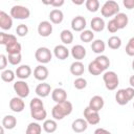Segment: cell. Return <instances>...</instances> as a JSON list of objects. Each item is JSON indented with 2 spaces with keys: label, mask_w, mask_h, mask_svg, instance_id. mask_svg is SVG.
I'll list each match as a JSON object with an SVG mask.
<instances>
[{
  "label": "cell",
  "mask_w": 134,
  "mask_h": 134,
  "mask_svg": "<svg viewBox=\"0 0 134 134\" xmlns=\"http://www.w3.org/2000/svg\"><path fill=\"white\" fill-rule=\"evenodd\" d=\"M72 104L69 100H65L59 104H55V106L51 110V115L53 119L55 120H62L65 116L71 114L72 112Z\"/></svg>",
  "instance_id": "cell-1"
},
{
  "label": "cell",
  "mask_w": 134,
  "mask_h": 134,
  "mask_svg": "<svg viewBox=\"0 0 134 134\" xmlns=\"http://www.w3.org/2000/svg\"><path fill=\"white\" fill-rule=\"evenodd\" d=\"M119 13V5L116 1H113V0H109V1H106L102 8H100V14L103 17H106V18H109V17H112V16H116L117 14Z\"/></svg>",
  "instance_id": "cell-2"
},
{
  "label": "cell",
  "mask_w": 134,
  "mask_h": 134,
  "mask_svg": "<svg viewBox=\"0 0 134 134\" xmlns=\"http://www.w3.org/2000/svg\"><path fill=\"white\" fill-rule=\"evenodd\" d=\"M103 80L105 83V86L108 90H115L119 84V80L117 74L114 71H106L103 75Z\"/></svg>",
  "instance_id": "cell-3"
},
{
  "label": "cell",
  "mask_w": 134,
  "mask_h": 134,
  "mask_svg": "<svg viewBox=\"0 0 134 134\" xmlns=\"http://www.w3.org/2000/svg\"><path fill=\"white\" fill-rule=\"evenodd\" d=\"M9 15L14 19L24 20V19L29 18L30 10H29V8H27L26 6H23V5H14L10 8V14Z\"/></svg>",
  "instance_id": "cell-4"
},
{
  "label": "cell",
  "mask_w": 134,
  "mask_h": 134,
  "mask_svg": "<svg viewBox=\"0 0 134 134\" xmlns=\"http://www.w3.org/2000/svg\"><path fill=\"white\" fill-rule=\"evenodd\" d=\"M35 58L39 63H41V65H44L51 61L52 54L47 47H39L35 52Z\"/></svg>",
  "instance_id": "cell-5"
},
{
  "label": "cell",
  "mask_w": 134,
  "mask_h": 134,
  "mask_svg": "<svg viewBox=\"0 0 134 134\" xmlns=\"http://www.w3.org/2000/svg\"><path fill=\"white\" fill-rule=\"evenodd\" d=\"M14 90L17 93V96L21 97V98H25L29 95V86L25 81H17L14 84Z\"/></svg>",
  "instance_id": "cell-6"
},
{
  "label": "cell",
  "mask_w": 134,
  "mask_h": 134,
  "mask_svg": "<svg viewBox=\"0 0 134 134\" xmlns=\"http://www.w3.org/2000/svg\"><path fill=\"white\" fill-rule=\"evenodd\" d=\"M84 117L89 125H97L100 121L99 113L97 111L90 109L89 107H86L84 109Z\"/></svg>",
  "instance_id": "cell-7"
},
{
  "label": "cell",
  "mask_w": 134,
  "mask_h": 134,
  "mask_svg": "<svg viewBox=\"0 0 134 134\" xmlns=\"http://www.w3.org/2000/svg\"><path fill=\"white\" fill-rule=\"evenodd\" d=\"M25 108V103L23 100V98L19 97V96H15L9 100V109L13 112L19 113L22 112Z\"/></svg>",
  "instance_id": "cell-8"
},
{
  "label": "cell",
  "mask_w": 134,
  "mask_h": 134,
  "mask_svg": "<svg viewBox=\"0 0 134 134\" xmlns=\"http://www.w3.org/2000/svg\"><path fill=\"white\" fill-rule=\"evenodd\" d=\"M87 25V21L82 16H76L71 20V28L74 31H83Z\"/></svg>",
  "instance_id": "cell-9"
},
{
  "label": "cell",
  "mask_w": 134,
  "mask_h": 134,
  "mask_svg": "<svg viewBox=\"0 0 134 134\" xmlns=\"http://www.w3.org/2000/svg\"><path fill=\"white\" fill-rule=\"evenodd\" d=\"M52 32V25L51 22L49 21H42L40 22V24L38 25V34L41 37H49Z\"/></svg>",
  "instance_id": "cell-10"
},
{
  "label": "cell",
  "mask_w": 134,
  "mask_h": 134,
  "mask_svg": "<svg viewBox=\"0 0 134 134\" xmlns=\"http://www.w3.org/2000/svg\"><path fill=\"white\" fill-rule=\"evenodd\" d=\"M13 26V18L10 15L6 14L5 12H0V27L3 30H8Z\"/></svg>",
  "instance_id": "cell-11"
},
{
  "label": "cell",
  "mask_w": 134,
  "mask_h": 134,
  "mask_svg": "<svg viewBox=\"0 0 134 134\" xmlns=\"http://www.w3.org/2000/svg\"><path fill=\"white\" fill-rule=\"evenodd\" d=\"M88 128V122L85 118H76L71 124V129L75 133H83Z\"/></svg>",
  "instance_id": "cell-12"
},
{
  "label": "cell",
  "mask_w": 134,
  "mask_h": 134,
  "mask_svg": "<svg viewBox=\"0 0 134 134\" xmlns=\"http://www.w3.org/2000/svg\"><path fill=\"white\" fill-rule=\"evenodd\" d=\"M48 69L44 66V65H38L35 70H34V76L36 80L40 81V82H44L47 77H48Z\"/></svg>",
  "instance_id": "cell-13"
},
{
  "label": "cell",
  "mask_w": 134,
  "mask_h": 134,
  "mask_svg": "<svg viewBox=\"0 0 134 134\" xmlns=\"http://www.w3.org/2000/svg\"><path fill=\"white\" fill-rule=\"evenodd\" d=\"M51 98L55 104L67 100V92L63 88H55L51 92Z\"/></svg>",
  "instance_id": "cell-14"
},
{
  "label": "cell",
  "mask_w": 134,
  "mask_h": 134,
  "mask_svg": "<svg viewBox=\"0 0 134 134\" xmlns=\"http://www.w3.org/2000/svg\"><path fill=\"white\" fill-rule=\"evenodd\" d=\"M104 105H105L104 98H103L102 96H99V95H94V96H92V97H91V99H90V102H89L88 107H89L90 109H92V110H94V111H97V112H98L99 110H102V109H103Z\"/></svg>",
  "instance_id": "cell-15"
},
{
  "label": "cell",
  "mask_w": 134,
  "mask_h": 134,
  "mask_svg": "<svg viewBox=\"0 0 134 134\" xmlns=\"http://www.w3.org/2000/svg\"><path fill=\"white\" fill-rule=\"evenodd\" d=\"M31 74V68L28 65H20L16 69V75L20 80H26Z\"/></svg>",
  "instance_id": "cell-16"
},
{
  "label": "cell",
  "mask_w": 134,
  "mask_h": 134,
  "mask_svg": "<svg viewBox=\"0 0 134 134\" xmlns=\"http://www.w3.org/2000/svg\"><path fill=\"white\" fill-rule=\"evenodd\" d=\"M50 92H51V87L49 84L45 82H42L36 87V94L39 97H46L50 94Z\"/></svg>",
  "instance_id": "cell-17"
},
{
  "label": "cell",
  "mask_w": 134,
  "mask_h": 134,
  "mask_svg": "<svg viewBox=\"0 0 134 134\" xmlns=\"http://www.w3.org/2000/svg\"><path fill=\"white\" fill-rule=\"evenodd\" d=\"M71 55L76 61H81L86 57V48L84 46L80 45V44L74 45L71 48Z\"/></svg>",
  "instance_id": "cell-18"
},
{
  "label": "cell",
  "mask_w": 134,
  "mask_h": 134,
  "mask_svg": "<svg viewBox=\"0 0 134 134\" xmlns=\"http://www.w3.org/2000/svg\"><path fill=\"white\" fill-rule=\"evenodd\" d=\"M53 54L59 60H66L69 55V50L65 45H57L53 49Z\"/></svg>",
  "instance_id": "cell-19"
},
{
  "label": "cell",
  "mask_w": 134,
  "mask_h": 134,
  "mask_svg": "<svg viewBox=\"0 0 134 134\" xmlns=\"http://www.w3.org/2000/svg\"><path fill=\"white\" fill-rule=\"evenodd\" d=\"M105 21L103 18L100 17H94L92 18L91 22H90V27L93 31H96V32H99V31H103L104 28H105Z\"/></svg>",
  "instance_id": "cell-20"
},
{
  "label": "cell",
  "mask_w": 134,
  "mask_h": 134,
  "mask_svg": "<svg viewBox=\"0 0 134 134\" xmlns=\"http://www.w3.org/2000/svg\"><path fill=\"white\" fill-rule=\"evenodd\" d=\"M49 20L53 24H60L64 20V14L61 9L54 8L49 13Z\"/></svg>",
  "instance_id": "cell-21"
},
{
  "label": "cell",
  "mask_w": 134,
  "mask_h": 134,
  "mask_svg": "<svg viewBox=\"0 0 134 134\" xmlns=\"http://www.w3.org/2000/svg\"><path fill=\"white\" fill-rule=\"evenodd\" d=\"M84 71H85V67L81 61H74L70 65V72L73 75H76L80 77V75H82L84 73Z\"/></svg>",
  "instance_id": "cell-22"
},
{
  "label": "cell",
  "mask_w": 134,
  "mask_h": 134,
  "mask_svg": "<svg viewBox=\"0 0 134 134\" xmlns=\"http://www.w3.org/2000/svg\"><path fill=\"white\" fill-rule=\"evenodd\" d=\"M17 126V118L13 115H5L2 119V127L7 130H12Z\"/></svg>",
  "instance_id": "cell-23"
},
{
  "label": "cell",
  "mask_w": 134,
  "mask_h": 134,
  "mask_svg": "<svg viewBox=\"0 0 134 134\" xmlns=\"http://www.w3.org/2000/svg\"><path fill=\"white\" fill-rule=\"evenodd\" d=\"M15 42H18L17 41V38L16 36L14 35H10V34H5V32H0V44L2 45H9V44H13Z\"/></svg>",
  "instance_id": "cell-24"
},
{
  "label": "cell",
  "mask_w": 134,
  "mask_h": 134,
  "mask_svg": "<svg viewBox=\"0 0 134 134\" xmlns=\"http://www.w3.org/2000/svg\"><path fill=\"white\" fill-rule=\"evenodd\" d=\"M105 48H106V44H105V42H104L103 40H100V39H97V40L93 41L92 44H91V49H92V51H93L94 53H97V54L103 53V52L105 51Z\"/></svg>",
  "instance_id": "cell-25"
},
{
  "label": "cell",
  "mask_w": 134,
  "mask_h": 134,
  "mask_svg": "<svg viewBox=\"0 0 134 134\" xmlns=\"http://www.w3.org/2000/svg\"><path fill=\"white\" fill-rule=\"evenodd\" d=\"M58 129V124L55 119H45L43 122V130L46 133H53Z\"/></svg>",
  "instance_id": "cell-26"
},
{
  "label": "cell",
  "mask_w": 134,
  "mask_h": 134,
  "mask_svg": "<svg viewBox=\"0 0 134 134\" xmlns=\"http://www.w3.org/2000/svg\"><path fill=\"white\" fill-rule=\"evenodd\" d=\"M114 20L116 21V23H117L119 29L125 28V27L128 25V22H129L128 16H127L125 13H118L116 16H114Z\"/></svg>",
  "instance_id": "cell-27"
},
{
  "label": "cell",
  "mask_w": 134,
  "mask_h": 134,
  "mask_svg": "<svg viewBox=\"0 0 134 134\" xmlns=\"http://www.w3.org/2000/svg\"><path fill=\"white\" fill-rule=\"evenodd\" d=\"M30 115L34 119L38 120V121H42L46 119L47 116V112L44 108L42 109H35V110H30Z\"/></svg>",
  "instance_id": "cell-28"
},
{
  "label": "cell",
  "mask_w": 134,
  "mask_h": 134,
  "mask_svg": "<svg viewBox=\"0 0 134 134\" xmlns=\"http://www.w3.org/2000/svg\"><path fill=\"white\" fill-rule=\"evenodd\" d=\"M88 71H89V73L92 74V75H99L100 73L104 72L103 68L98 65V63H97L95 60L89 63V65H88Z\"/></svg>",
  "instance_id": "cell-29"
},
{
  "label": "cell",
  "mask_w": 134,
  "mask_h": 134,
  "mask_svg": "<svg viewBox=\"0 0 134 134\" xmlns=\"http://www.w3.org/2000/svg\"><path fill=\"white\" fill-rule=\"evenodd\" d=\"M60 39L63 42V44L68 45V44H71L73 42V35H72V32L70 30L64 29L60 34Z\"/></svg>",
  "instance_id": "cell-30"
},
{
  "label": "cell",
  "mask_w": 134,
  "mask_h": 134,
  "mask_svg": "<svg viewBox=\"0 0 134 134\" xmlns=\"http://www.w3.org/2000/svg\"><path fill=\"white\" fill-rule=\"evenodd\" d=\"M115 100L120 106H125L129 103V100L126 96V93H125V89H118L117 90V92L115 93Z\"/></svg>",
  "instance_id": "cell-31"
},
{
  "label": "cell",
  "mask_w": 134,
  "mask_h": 134,
  "mask_svg": "<svg viewBox=\"0 0 134 134\" xmlns=\"http://www.w3.org/2000/svg\"><path fill=\"white\" fill-rule=\"evenodd\" d=\"M41 133H42V127L38 122L28 124L25 132V134H41Z\"/></svg>",
  "instance_id": "cell-32"
},
{
  "label": "cell",
  "mask_w": 134,
  "mask_h": 134,
  "mask_svg": "<svg viewBox=\"0 0 134 134\" xmlns=\"http://www.w3.org/2000/svg\"><path fill=\"white\" fill-rule=\"evenodd\" d=\"M108 46H109V48L114 49V50L120 48V46H121V40H120V38L117 37V36L110 37L108 39Z\"/></svg>",
  "instance_id": "cell-33"
},
{
  "label": "cell",
  "mask_w": 134,
  "mask_h": 134,
  "mask_svg": "<svg viewBox=\"0 0 134 134\" xmlns=\"http://www.w3.org/2000/svg\"><path fill=\"white\" fill-rule=\"evenodd\" d=\"M21 49L22 46L19 42H15L13 44H9L7 46H5V50L8 54H14V53H21Z\"/></svg>",
  "instance_id": "cell-34"
},
{
  "label": "cell",
  "mask_w": 134,
  "mask_h": 134,
  "mask_svg": "<svg viewBox=\"0 0 134 134\" xmlns=\"http://www.w3.org/2000/svg\"><path fill=\"white\" fill-rule=\"evenodd\" d=\"M15 76H16V72H14L10 69H5L1 72V79L3 82H6V83L13 82L15 80Z\"/></svg>",
  "instance_id": "cell-35"
},
{
  "label": "cell",
  "mask_w": 134,
  "mask_h": 134,
  "mask_svg": "<svg viewBox=\"0 0 134 134\" xmlns=\"http://www.w3.org/2000/svg\"><path fill=\"white\" fill-rule=\"evenodd\" d=\"M80 39H81V41L84 42V43H89V42H91V41L94 39V34H93L92 30L85 29V30H83V31L81 32Z\"/></svg>",
  "instance_id": "cell-36"
},
{
  "label": "cell",
  "mask_w": 134,
  "mask_h": 134,
  "mask_svg": "<svg viewBox=\"0 0 134 134\" xmlns=\"http://www.w3.org/2000/svg\"><path fill=\"white\" fill-rule=\"evenodd\" d=\"M86 8L90 13H96L99 8V1L98 0H87L85 2Z\"/></svg>",
  "instance_id": "cell-37"
},
{
  "label": "cell",
  "mask_w": 134,
  "mask_h": 134,
  "mask_svg": "<svg viewBox=\"0 0 134 134\" xmlns=\"http://www.w3.org/2000/svg\"><path fill=\"white\" fill-rule=\"evenodd\" d=\"M95 61L98 63V65L103 68V70L105 71L109 66H110V60L106 57V55H98V57H96L95 58Z\"/></svg>",
  "instance_id": "cell-38"
},
{
  "label": "cell",
  "mask_w": 134,
  "mask_h": 134,
  "mask_svg": "<svg viewBox=\"0 0 134 134\" xmlns=\"http://www.w3.org/2000/svg\"><path fill=\"white\" fill-rule=\"evenodd\" d=\"M29 108H30V110L42 109V108H44V104L40 97H34L29 103Z\"/></svg>",
  "instance_id": "cell-39"
},
{
  "label": "cell",
  "mask_w": 134,
  "mask_h": 134,
  "mask_svg": "<svg viewBox=\"0 0 134 134\" xmlns=\"http://www.w3.org/2000/svg\"><path fill=\"white\" fill-rule=\"evenodd\" d=\"M7 60H8V63L12 64V65H19L21 63V60H22V55L21 53H14V54H8L7 57Z\"/></svg>",
  "instance_id": "cell-40"
},
{
  "label": "cell",
  "mask_w": 134,
  "mask_h": 134,
  "mask_svg": "<svg viewBox=\"0 0 134 134\" xmlns=\"http://www.w3.org/2000/svg\"><path fill=\"white\" fill-rule=\"evenodd\" d=\"M73 85H74L75 89H77V90H82V89H85V88L87 87V81H86V79L80 76V77H77V79L74 80Z\"/></svg>",
  "instance_id": "cell-41"
},
{
  "label": "cell",
  "mask_w": 134,
  "mask_h": 134,
  "mask_svg": "<svg viewBox=\"0 0 134 134\" xmlns=\"http://www.w3.org/2000/svg\"><path fill=\"white\" fill-rule=\"evenodd\" d=\"M16 34L19 37H25L28 34V27L25 24H19L16 28Z\"/></svg>",
  "instance_id": "cell-42"
},
{
  "label": "cell",
  "mask_w": 134,
  "mask_h": 134,
  "mask_svg": "<svg viewBox=\"0 0 134 134\" xmlns=\"http://www.w3.org/2000/svg\"><path fill=\"white\" fill-rule=\"evenodd\" d=\"M107 29L109 30V32H111V34H115L119 28H118V25H117V23H116V21L114 20V18L113 19H111L109 22H108V24H107Z\"/></svg>",
  "instance_id": "cell-43"
},
{
  "label": "cell",
  "mask_w": 134,
  "mask_h": 134,
  "mask_svg": "<svg viewBox=\"0 0 134 134\" xmlns=\"http://www.w3.org/2000/svg\"><path fill=\"white\" fill-rule=\"evenodd\" d=\"M44 4H49L55 8L62 6L64 4V0H51V1H48V2H44Z\"/></svg>",
  "instance_id": "cell-44"
},
{
  "label": "cell",
  "mask_w": 134,
  "mask_h": 134,
  "mask_svg": "<svg viewBox=\"0 0 134 134\" xmlns=\"http://www.w3.org/2000/svg\"><path fill=\"white\" fill-rule=\"evenodd\" d=\"M0 61H1V63H0V69L3 71V70H5L6 65H7V62H8L7 57L5 54H1L0 55Z\"/></svg>",
  "instance_id": "cell-45"
},
{
  "label": "cell",
  "mask_w": 134,
  "mask_h": 134,
  "mask_svg": "<svg viewBox=\"0 0 134 134\" xmlns=\"http://www.w3.org/2000/svg\"><path fill=\"white\" fill-rule=\"evenodd\" d=\"M125 93H126V96H127L128 100H131L134 97V88H132V87L126 88L125 89Z\"/></svg>",
  "instance_id": "cell-46"
},
{
  "label": "cell",
  "mask_w": 134,
  "mask_h": 134,
  "mask_svg": "<svg viewBox=\"0 0 134 134\" xmlns=\"http://www.w3.org/2000/svg\"><path fill=\"white\" fill-rule=\"evenodd\" d=\"M122 4L126 8L128 9H132L134 8V0H124L122 1Z\"/></svg>",
  "instance_id": "cell-47"
},
{
  "label": "cell",
  "mask_w": 134,
  "mask_h": 134,
  "mask_svg": "<svg viewBox=\"0 0 134 134\" xmlns=\"http://www.w3.org/2000/svg\"><path fill=\"white\" fill-rule=\"evenodd\" d=\"M126 53L130 57H134V47H132L131 45L127 44L126 46Z\"/></svg>",
  "instance_id": "cell-48"
},
{
  "label": "cell",
  "mask_w": 134,
  "mask_h": 134,
  "mask_svg": "<svg viewBox=\"0 0 134 134\" xmlns=\"http://www.w3.org/2000/svg\"><path fill=\"white\" fill-rule=\"evenodd\" d=\"M94 134H111V132L106 130V129H104V128H97L94 131Z\"/></svg>",
  "instance_id": "cell-49"
},
{
  "label": "cell",
  "mask_w": 134,
  "mask_h": 134,
  "mask_svg": "<svg viewBox=\"0 0 134 134\" xmlns=\"http://www.w3.org/2000/svg\"><path fill=\"white\" fill-rule=\"evenodd\" d=\"M129 84H130V87L134 88V75H131L130 79H129Z\"/></svg>",
  "instance_id": "cell-50"
},
{
  "label": "cell",
  "mask_w": 134,
  "mask_h": 134,
  "mask_svg": "<svg viewBox=\"0 0 134 134\" xmlns=\"http://www.w3.org/2000/svg\"><path fill=\"white\" fill-rule=\"evenodd\" d=\"M72 3L75 5H81L84 3V0H72Z\"/></svg>",
  "instance_id": "cell-51"
},
{
  "label": "cell",
  "mask_w": 134,
  "mask_h": 134,
  "mask_svg": "<svg viewBox=\"0 0 134 134\" xmlns=\"http://www.w3.org/2000/svg\"><path fill=\"white\" fill-rule=\"evenodd\" d=\"M128 44H129V45H131L132 47H134V37H132V38H131V39L129 40Z\"/></svg>",
  "instance_id": "cell-52"
},
{
  "label": "cell",
  "mask_w": 134,
  "mask_h": 134,
  "mask_svg": "<svg viewBox=\"0 0 134 134\" xmlns=\"http://www.w3.org/2000/svg\"><path fill=\"white\" fill-rule=\"evenodd\" d=\"M0 134H4V127H2V126L0 128Z\"/></svg>",
  "instance_id": "cell-53"
},
{
  "label": "cell",
  "mask_w": 134,
  "mask_h": 134,
  "mask_svg": "<svg viewBox=\"0 0 134 134\" xmlns=\"http://www.w3.org/2000/svg\"><path fill=\"white\" fill-rule=\"evenodd\" d=\"M132 69L134 70V60H133V62H132Z\"/></svg>",
  "instance_id": "cell-54"
},
{
  "label": "cell",
  "mask_w": 134,
  "mask_h": 134,
  "mask_svg": "<svg viewBox=\"0 0 134 134\" xmlns=\"http://www.w3.org/2000/svg\"><path fill=\"white\" fill-rule=\"evenodd\" d=\"M133 108H134V103H133Z\"/></svg>",
  "instance_id": "cell-55"
},
{
  "label": "cell",
  "mask_w": 134,
  "mask_h": 134,
  "mask_svg": "<svg viewBox=\"0 0 134 134\" xmlns=\"http://www.w3.org/2000/svg\"><path fill=\"white\" fill-rule=\"evenodd\" d=\"M133 126H134V122H133Z\"/></svg>",
  "instance_id": "cell-56"
}]
</instances>
